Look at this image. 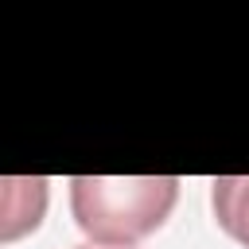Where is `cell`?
Instances as JSON below:
<instances>
[{
  "label": "cell",
  "mask_w": 249,
  "mask_h": 249,
  "mask_svg": "<svg viewBox=\"0 0 249 249\" xmlns=\"http://www.w3.org/2000/svg\"><path fill=\"white\" fill-rule=\"evenodd\" d=\"M179 198L175 175H74L70 179V210L78 230L93 245L132 249L148 233H156Z\"/></svg>",
  "instance_id": "obj_1"
},
{
  "label": "cell",
  "mask_w": 249,
  "mask_h": 249,
  "mask_svg": "<svg viewBox=\"0 0 249 249\" xmlns=\"http://www.w3.org/2000/svg\"><path fill=\"white\" fill-rule=\"evenodd\" d=\"M47 210V179H4V222L0 237L16 241L19 233L35 230Z\"/></svg>",
  "instance_id": "obj_2"
},
{
  "label": "cell",
  "mask_w": 249,
  "mask_h": 249,
  "mask_svg": "<svg viewBox=\"0 0 249 249\" xmlns=\"http://www.w3.org/2000/svg\"><path fill=\"white\" fill-rule=\"evenodd\" d=\"M210 202L218 226L249 249V175H218L210 183Z\"/></svg>",
  "instance_id": "obj_3"
},
{
  "label": "cell",
  "mask_w": 249,
  "mask_h": 249,
  "mask_svg": "<svg viewBox=\"0 0 249 249\" xmlns=\"http://www.w3.org/2000/svg\"><path fill=\"white\" fill-rule=\"evenodd\" d=\"M78 249H109V245H78Z\"/></svg>",
  "instance_id": "obj_4"
}]
</instances>
